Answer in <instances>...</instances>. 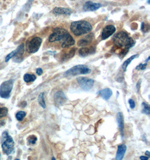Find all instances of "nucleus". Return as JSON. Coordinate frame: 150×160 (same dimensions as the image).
<instances>
[{
	"label": "nucleus",
	"instance_id": "obj_31",
	"mask_svg": "<svg viewBox=\"0 0 150 160\" xmlns=\"http://www.w3.org/2000/svg\"><path fill=\"white\" fill-rule=\"evenodd\" d=\"M140 158L141 160H147L149 159V157H147V156H140Z\"/></svg>",
	"mask_w": 150,
	"mask_h": 160
},
{
	"label": "nucleus",
	"instance_id": "obj_33",
	"mask_svg": "<svg viewBox=\"0 0 150 160\" xmlns=\"http://www.w3.org/2000/svg\"><path fill=\"white\" fill-rule=\"evenodd\" d=\"M150 57L149 56V57H148V59H147V60H146V62H147V61H149V60H150Z\"/></svg>",
	"mask_w": 150,
	"mask_h": 160
},
{
	"label": "nucleus",
	"instance_id": "obj_17",
	"mask_svg": "<svg viewBox=\"0 0 150 160\" xmlns=\"http://www.w3.org/2000/svg\"><path fill=\"white\" fill-rule=\"evenodd\" d=\"M105 100H108L112 94V91L110 88H105L102 89L97 93Z\"/></svg>",
	"mask_w": 150,
	"mask_h": 160
},
{
	"label": "nucleus",
	"instance_id": "obj_7",
	"mask_svg": "<svg viewBox=\"0 0 150 160\" xmlns=\"http://www.w3.org/2000/svg\"><path fill=\"white\" fill-rule=\"evenodd\" d=\"M41 43V38L35 37L29 41L26 44V51L30 53H35L39 50Z\"/></svg>",
	"mask_w": 150,
	"mask_h": 160
},
{
	"label": "nucleus",
	"instance_id": "obj_22",
	"mask_svg": "<svg viewBox=\"0 0 150 160\" xmlns=\"http://www.w3.org/2000/svg\"><path fill=\"white\" fill-rule=\"evenodd\" d=\"M142 106H144V109L142 111V113L147 114V115H150V105H148L146 103L143 102L142 103Z\"/></svg>",
	"mask_w": 150,
	"mask_h": 160
},
{
	"label": "nucleus",
	"instance_id": "obj_32",
	"mask_svg": "<svg viewBox=\"0 0 150 160\" xmlns=\"http://www.w3.org/2000/svg\"><path fill=\"white\" fill-rule=\"evenodd\" d=\"M145 154H146V155H147V157H150V152L148 151H146V152H145Z\"/></svg>",
	"mask_w": 150,
	"mask_h": 160
},
{
	"label": "nucleus",
	"instance_id": "obj_4",
	"mask_svg": "<svg viewBox=\"0 0 150 160\" xmlns=\"http://www.w3.org/2000/svg\"><path fill=\"white\" fill-rule=\"evenodd\" d=\"M91 72V69L86 65H78L67 70V71L64 73V76L66 77H71L81 74L85 75L90 74Z\"/></svg>",
	"mask_w": 150,
	"mask_h": 160
},
{
	"label": "nucleus",
	"instance_id": "obj_16",
	"mask_svg": "<svg viewBox=\"0 0 150 160\" xmlns=\"http://www.w3.org/2000/svg\"><path fill=\"white\" fill-rule=\"evenodd\" d=\"M93 39V35L90 34L87 35L86 37L82 38L78 42V46L80 47H84L88 44H90Z\"/></svg>",
	"mask_w": 150,
	"mask_h": 160
},
{
	"label": "nucleus",
	"instance_id": "obj_2",
	"mask_svg": "<svg viewBox=\"0 0 150 160\" xmlns=\"http://www.w3.org/2000/svg\"><path fill=\"white\" fill-rule=\"evenodd\" d=\"M92 27L90 23L85 20L75 21L71 23L70 30L75 36L86 35L92 31Z\"/></svg>",
	"mask_w": 150,
	"mask_h": 160
},
{
	"label": "nucleus",
	"instance_id": "obj_18",
	"mask_svg": "<svg viewBox=\"0 0 150 160\" xmlns=\"http://www.w3.org/2000/svg\"><path fill=\"white\" fill-rule=\"evenodd\" d=\"M75 43V42L74 39L69 34V35H67V37L66 38V39L63 42V43H62L61 46L64 48H69V47H71V46L74 45Z\"/></svg>",
	"mask_w": 150,
	"mask_h": 160
},
{
	"label": "nucleus",
	"instance_id": "obj_5",
	"mask_svg": "<svg viewBox=\"0 0 150 160\" xmlns=\"http://www.w3.org/2000/svg\"><path fill=\"white\" fill-rule=\"evenodd\" d=\"M70 33L64 29L56 28L54 29L53 33L51 34L49 38L48 41L50 42H54L56 41H64L67 35Z\"/></svg>",
	"mask_w": 150,
	"mask_h": 160
},
{
	"label": "nucleus",
	"instance_id": "obj_15",
	"mask_svg": "<svg viewBox=\"0 0 150 160\" xmlns=\"http://www.w3.org/2000/svg\"><path fill=\"white\" fill-rule=\"evenodd\" d=\"M95 52V47H83L79 50V54L80 56L86 57L91 54Z\"/></svg>",
	"mask_w": 150,
	"mask_h": 160
},
{
	"label": "nucleus",
	"instance_id": "obj_11",
	"mask_svg": "<svg viewBox=\"0 0 150 160\" xmlns=\"http://www.w3.org/2000/svg\"><path fill=\"white\" fill-rule=\"evenodd\" d=\"M101 4L99 3H95L91 1H87L83 6V9L84 11H94L99 9Z\"/></svg>",
	"mask_w": 150,
	"mask_h": 160
},
{
	"label": "nucleus",
	"instance_id": "obj_8",
	"mask_svg": "<svg viewBox=\"0 0 150 160\" xmlns=\"http://www.w3.org/2000/svg\"><path fill=\"white\" fill-rule=\"evenodd\" d=\"M77 80L80 88L86 91H88L92 88L95 83L94 80L86 77H78Z\"/></svg>",
	"mask_w": 150,
	"mask_h": 160
},
{
	"label": "nucleus",
	"instance_id": "obj_35",
	"mask_svg": "<svg viewBox=\"0 0 150 160\" xmlns=\"http://www.w3.org/2000/svg\"><path fill=\"white\" fill-rule=\"evenodd\" d=\"M148 4L150 3V0H148Z\"/></svg>",
	"mask_w": 150,
	"mask_h": 160
},
{
	"label": "nucleus",
	"instance_id": "obj_3",
	"mask_svg": "<svg viewBox=\"0 0 150 160\" xmlns=\"http://www.w3.org/2000/svg\"><path fill=\"white\" fill-rule=\"evenodd\" d=\"M2 139L3 142L2 143V148L3 153L6 155H9L12 154L14 150V141L13 138L7 132H3L2 133Z\"/></svg>",
	"mask_w": 150,
	"mask_h": 160
},
{
	"label": "nucleus",
	"instance_id": "obj_19",
	"mask_svg": "<svg viewBox=\"0 0 150 160\" xmlns=\"http://www.w3.org/2000/svg\"><path fill=\"white\" fill-rule=\"evenodd\" d=\"M138 56H139V55H138V54H136V55H133V56L130 57L127 60H125L124 62L123 63V65H122V69H123L124 72H126L128 66L129 65V64H131V62H132L133 60H134V59H136V58Z\"/></svg>",
	"mask_w": 150,
	"mask_h": 160
},
{
	"label": "nucleus",
	"instance_id": "obj_29",
	"mask_svg": "<svg viewBox=\"0 0 150 160\" xmlns=\"http://www.w3.org/2000/svg\"><path fill=\"white\" fill-rule=\"evenodd\" d=\"M36 73L37 74V75L39 76H41L43 73V70L41 68H38L36 70Z\"/></svg>",
	"mask_w": 150,
	"mask_h": 160
},
{
	"label": "nucleus",
	"instance_id": "obj_1",
	"mask_svg": "<svg viewBox=\"0 0 150 160\" xmlns=\"http://www.w3.org/2000/svg\"><path fill=\"white\" fill-rule=\"evenodd\" d=\"M112 40L114 44L117 46L124 48V51L125 53L136 44V42L132 38L129 37L128 33H127L125 31H120L116 33L114 36Z\"/></svg>",
	"mask_w": 150,
	"mask_h": 160
},
{
	"label": "nucleus",
	"instance_id": "obj_36",
	"mask_svg": "<svg viewBox=\"0 0 150 160\" xmlns=\"http://www.w3.org/2000/svg\"><path fill=\"white\" fill-rule=\"evenodd\" d=\"M0 159H1V154H0Z\"/></svg>",
	"mask_w": 150,
	"mask_h": 160
},
{
	"label": "nucleus",
	"instance_id": "obj_30",
	"mask_svg": "<svg viewBox=\"0 0 150 160\" xmlns=\"http://www.w3.org/2000/svg\"><path fill=\"white\" fill-rule=\"evenodd\" d=\"M140 84H141V80H140L137 82V84H136V87H137V89L138 91H139L140 89Z\"/></svg>",
	"mask_w": 150,
	"mask_h": 160
},
{
	"label": "nucleus",
	"instance_id": "obj_14",
	"mask_svg": "<svg viewBox=\"0 0 150 160\" xmlns=\"http://www.w3.org/2000/svg\"><path fill=\"white\" fill-rule=\"evenodd\" d=\"M116 121L118 125L119 128L120 129L121 137H123L124 135V117L121 112H119L117 113Z\"/></svg>",
	"mask_w": 150,
	"mask_h": 160
},
{
	"label": "nucleus",
	"instance_id": "obj_9",
	"mask_svg": "<svg viewBox=\"0 0 150 160\" xmlns=\"http://www.w3.org/2000/svg\"><path fill=\"white\" fill-rule=\"evenodd\" d=\"M54 98L55 105L58 106H63L67 101V97L64 92L62 91L56 92L55 93Z\"/></svg>",
	"mask_w": 150,
	"mask_h": 160
},
{
	"label": "nucleus",
	"instance_id": "obj_6",
	"mask_svg": "<svg viewBox=\"0 0 150 160\" xmlns=\"http://www.w3.org/2000/svg\"><path fill=\"white\" fill-rule=\"evenodd\" d=\"M13 84L14 81L12 79L3 82L0 85V97L5 99H7L10 97Z\"/></svg>",
	"mask_w": 150,
	"mask_h": 160
},
{
	"label": "nucleus",
	"instance_id": "obj_26",
	"mask_svg": "<svg viewBox=\"0 0 150 160\" xmlns=\"http://www.w3.org/2000/svg\"><path fill=\"white\" fill-rule=\"evenodd\" d=\"M17 51H17V49H16L15 50L12 51V52H11V53H9V55H7L6 57V58H5V62H6V63L8 62L11 58H13V57L15 56L16 55V53H17Z\"/></svg>",
	"mask_w": 150,
	"mask_h": 160
},
{
	"label": "nucleus",
	"instance_id": "obj_28",
	"mask_svg": "<svg viewBox=\"0 0 150 160\" xmlns=\"http://www.w3.org/2000/svg\"><path fill=\"white\" fill-rule=\"evenodd\" d=\"M128 102H129L131 109H133L135 106H136V104H135V102H134V101L132 99H130V100H129V101H128Z\"/></svg>",
	"mask_w": 150,
	"mask_h": 160
},
{
	"label": "nucleus",
	"instance_id": "obj_20",
	"mask_svg": "<svg viewBox=\"0 0 150 160\" xmlns=\"http://www.w3.org/2000/svg\"><path fill=\"white\" fill-rule=\"evenodd\" d=\"M24 80L26 83L34 82L36 79V76L33 74H26L24 76Z\"/></svg>",
	"mask_w": 150,
	"mask_h": 160
},
{
	"label": "nucleus",
	"instance_id": "obj_10",
	"mask_svg": "<svg viewBox=\"0 0 150 160\" xmlns=\"http://www.w3.org/2000/svg\"><path fill=\"white\" fill-rule=\"evenodd\" d=\"M116 31V28L114 25H109L106 26L102 30L101 33V38L102 40L106 39L109 38L111 35H113Z\"/></svg>",
	"mask_w": 150,
	"mask_h": 160
},
{
	"label": "nucleus",
	"instance_id": "obj_13",
	"mask_svg": "<svg viewBox=\"0 0 150 160\" xmlns=\"http://www.w3.org/2000/svg\"><path fill=\"white\" fill-rule=\"evenodd\" d=\"M127 151V146L124 144L119 145L118 147V151L116 152V155L115 159L116 160H121L124 156L125 154Z\"/></svg>",
	"mask_w": 150,
	"mask_h": 160
},
{
	"label": "nucleus",
	"instance_id": "obj_23",
	"mask_svg": "<svg viewBox=\"0 0 150 160\" xmlns=\"http://www.w3.org/2000/svg\"><path fill=\"white\" fill-rule=\"evenodd\" d=\"M26 116V113L24 111H19L16 114V119L19 121H21L24 119Z\"/></svg>",
	"mask_w": 150,
	"mask_h": 160
},
{
	"label": "nucleus",
	"instance_id": "obj_34",
	"mask_svg": "<svg viewBox=\"0 0 150 160\" xmlns=\"http://www.w3.org/2000/svg\"><path fill=\"white\" fill-rule=\"evenodd\" d=\"M51 159H52V160H56V158H55L54 157H52V158H51Z\"/></svg>",
	"mask_w": 150,
	"mask_h": 160
},
{
	"label": "nucleus",
	"instance_id": "obj_24",
	"mask_svg": "<svg viewBox=\"0 0 150 160\" xmlns=\"http://www.w3.org/2000/svg\"><path fill=\"white\" fill-rule=\"evenodd\" d=\"M37 141V138L34 135H30L28 138V143L29 145H34Z\"/></svg>",
	"mask_w": 150,
	"mask_h": 160
},
{
	"label": "nucleus",
	"instance_id": "obj_27",
	"mask_svg": "<svg viewBox=\"0 0 150 160\" xmlns=\"http://www.w3.org/2000/svg\"><path fill=\"white\" fill-rule=\"evenodd\" d=\"M147 63H144V64H140V65H138L136 68V69L137 70H145L146 67H147Z\"/></svg>",
	"mask_w": 150,
	"mask_h": 160
},
{
	"label": "nucleus",
	"instance_id": "obj_25",
	"mask_svg": "<svg viewBox=\"0 0 150 160\" xmlns=\"http://www.w3.org/2000/svg\"><path fill=\"white\" fill-rule=\"evenodd\" d=\"M8 113V109L6 107H1L0 108V119L6 116Z\"/></svg>",
	"mask_w": 150,
	"mask_h": 160
},
{
	"label": "nucleus",
	"instance_id": "obj_12",
	"mask_svg": "<svg viewBox=\"0 0 150 160\" xmlns=\"http://www.w3.org/2000/svg\"><path fill=\"white\" fill-rule=\"evenodd\" d=\"M73 11L71 9L65 8V7H56L53 10V13L55 15H69Z\"/></svg>",
	"mask_w": 150,
	"mask_h": 160
},
{
	"label": "nucleus",
	"instance_id": "obj_21",
	"mask_svg": "<svg viewBox=\"0 0 150 160\" xmlns=\"http://www.w3.org/2000/svg\"><path fill=\"white\" fill-rule=\"evenodd\" d=\"M44 94L45 93L43 92L39 94V97H38V102L39 105L43 108L45 109L46 108V103H45V98H44Z\"/></svg>",
	"mask_w": 150,
	"mask_h": 160
}]
</instances>
